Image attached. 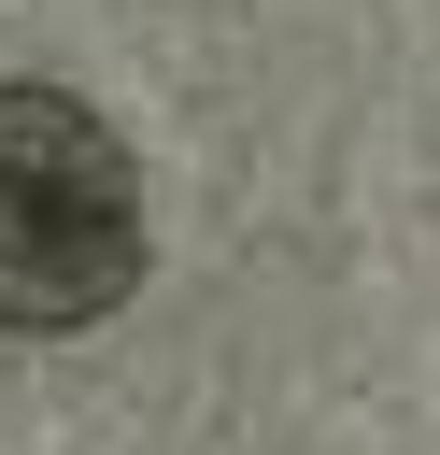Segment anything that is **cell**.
<instances>
[{
    "label": "cell",
    "instance_id": "cell-1",
    "mask_svg": "<svg viewBox=\"0 0 440 455\" xmlns=\"http://www.w3.org/2000/svg\"><path fill=\"white\" fill-rule=\"evenodd\" d=\"M142 284V171L71 85H0V327L71 341Z\"/></svg>",
    "mask_w": 440,
    "mask_h": 455
}]
</instances>
